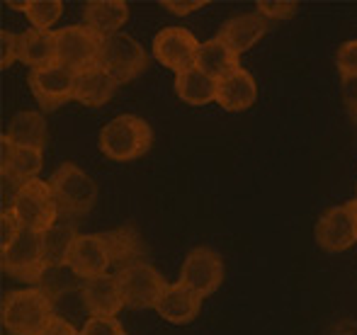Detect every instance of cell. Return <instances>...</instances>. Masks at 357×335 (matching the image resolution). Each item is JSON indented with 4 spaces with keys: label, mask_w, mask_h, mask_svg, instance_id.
<instances>
[{
    "label": "cell",
    "mask_w": 357,
    "mask_h": 335,
    "mask_svg": "<svg viewBox=\"0 0 357 335\" xmlns=\"http://www.w3.org/2000/svg\"><path fill=\"white\" fill-rule=\"evenodd\" d=\"M153 146V129L137 114H119L100 132V151L114 163H129L146 156Z\"/></svg>",
    "instance_id": "1"
},
{
    "label": "cell",
    "mask_w": 357,
    "mask_h": 335,
    "mask_svg": "<svg viewBox=\"0 0 357 335\" xmlns=\"http://www.w3.org/2000/svg\"><path fill=\"white\" fill-rule=\"evenodd\" d=\"M0 316L10 335H37L54 316V302L39 287L15 289L5 294Z\"/></svg>",
    "instance_id": "2"
},
{
    "label": "cell",
    "mask_w": 357,
    "mask_h": 335,
    "mask_svg": "<svg viewBox=\"0 0 357 335\" xmlns=\"http://www.w3.org/2000/svg\"><path fill=\"white\" fill-rule=\"evenodd\" d=\"M49 187L56 199L59 217L63 219L83 217L98 202V185L75 163H61L54 170L49 178Z\"/></svg>",
    "instance_id": "3"
},
{
    "label": "cell",
    "mask_w": 357,
    "mask_h": 335,
    "mask_svg": "<svg viewBox=\"0 0 357 335\" xmlns=\"http://www.w3.org/2000/svg\"><path fill=\"white\" fill-rule=\"evenodd\" d=\"M10 209L17 217L20 226L32 233H47L59 221V207L52 187L39 178L20 185Z\"/></svg>",
    "instance_id": "4"
},
{
    "label": "cell",
    "mask_w": 357,
    "mask_h": 335,
    "mask_svg": "<svg viewBox=\"0 0 357 335\" xmlns=\"http://www.w3.org/2000/svg\"><path fill=\"white\" fill-rule=\"evenodd\" d=\"M98 66H102L109 76L114 78L119 85L134 81L146 71L149 66V56H146V49L129 34H112V37L102 39V47H100Z\"/></svg>",
    "instance_id": "5"
},
{
    "label": "cell",
    "mask_w": 357,
    "mask_h": 335,
    "mask_svg": "<svg viewBox=\"0 0 357 335\" xmlns=\"http://www.w3.org/2000/svg\"><path fill=\"white\" fill-rule=\"evenodd\" d=\"M0 265H3L5 274L20 279V282L39 287V279H42L44 270H47L42 233H32L22 228L17 241L10 243L5 251H0Z\"/></svg>",
    "instance_id": "6"
},
{
    "label": "cell",
    "mask_w": 357,
    "mask_h": 335,
    "mask_svg": "<svg viewBox=\"0 0 357 335\" xmlns=\"http://www.w3.org/2000/svg\"><path fill=\"white\" fill-rule=\"evenodd\" d=\"M102 47V37L85 24H71V27L56 29V63L73 73L95 66Z\"/></svg>",
    "instance_id": "7"
},
{
    "label": "cell",
    "mask_w": 357,
    "mask_h": 335,
    "mask_svg": "<svg viewBox=\"0 0 357 335\" xmlns=\"http://www.w3.org/2000/svg\"><path fill=\"white\" fill-rule=\"evenodd\" d=\"M180 282L197 292L199 297H212L224 282V258L214 248H192L180 267Z\"/></svg>",
    "instance_id": "8"
},
{
    "label": "cell",
    "mask_w": 357,
    "mask_h": 335,
    "mask_svg": "<svg viewBox=\"0 0 357 335\" xmlns=\"http://www.w3.org/2000/svg\"><path fill=\"white\" fill-rule=\"evenodd\" d=\"M117 274L122 299L127 309H155V302L163 294L165 279L151 263L134 265Z\"/></svg>",
    "instance_id": "9"
},
{
    "label": "cell",
    "mask_w": 357,
    "mask_h": 335,
    "mask_svg": "<svg viewBox=\"0 0 357 335\" xmlns=\"http://www.w3.org/2000/svg\"><path fill=\"white\" fill-rule=\"evenodd\" d=\"M197 37L185 27H165L153 37V56L165 68L175 71V76L195 68V59L199 52Z\"/></svg>",
    "instance_id": "10"
},
{
    "label": "cell",
    "mask_w": 357,
    "mask_h": 335,
    "mask_svg": "<svg viewBox=\"0 0 357 335\" xmlns=\"http://www.w3.org/2000/svg\"><path fill=\"white\" fill-rule=\"evenodd\" d=\"M29 90H32L39 107L44 112H52V109H59L61 104H66L68 100H73L75 73L59 66V63L34 68V71H29Z\"/></svg>",
    "instance_id": "11"
},
{
    "label": "cell",
    "mask_w": 357,
    "mask_h": 335,
    "mask_svg": "<svg viewBox=\"0 0 357 335\" xmlns=\"http://www.w3.org/2000/svg\"><path fill=\"white\" fill-rule=\"evenodd\" d=\"M357 241L355 221H353V202L331 207L316 221V243L326 253H340L348 251Z\"/></svg>",
    "instance_id": "12"
},
{
    "label": "cell",
    "mask_w": 357,
    "mask_h": 335,
    "mask_svg": "<svg viewBox=\"0 0 357 335\" xmlns=\"http://www.w3.org/2000/svg\"><path fill=\"white\" fill-rule=\"evenodd\" d=\"M66 265L83 282L100 277V274H107V267H112V258H109L102 233H80L75 238L71 253H68Z\"/></svg>",
    "instance_id": "13"
},
{
    "label": "cell",
    "mask_w": 357,
    "mask_h": 335,
    "mask_svg": "<svg viewBox=\"0 0 357 335\" xmlns=\"http://www.w3.org/2000/svg\"><path fill=\"white\" fill-rule=\"evenodd\" d=\"M80 297H83V309L95 318H114L124 309L117 274H100V277L85 279Z\"/></svg>",
    "instance_id": "14"
},
{
    "label": "cell",
    "mask_w": 357,
    "mask_h": 335,
    "mask_svg": "<svg viewBox=\"0 0 357 335\" xmlns=\"http://www.w3.org/2000/svg\"><path fill=\"white\" fill-rule=\"evenodd\" d=\"M199 309H202V297L190 287H185L183 282L165 284L163 294L155 302L158 316L165 318L168 323H175V326L192 323L199 316Z\"/></svg>",
    "instance_id": "15"
},
{
    "label": "cell",
    "mask_w": 357,
    "mask_h": 335,
    "mask_svg": "<svg viewBox=\"0 0 357 335\" xmlns=\"http://www.w3.org/2000/svg\"><path fill=\"white\" fill-rule=\"evenodd\" d=\"M268 32V20L260 13H243V15H234L221 24L219 34L216 37L236 54H245L248 49H253L255 44L263 39V34Z\"/></svg>",
    "instance_id": "16"
},
{
    "label": "cell",
    "mask_w": 357,
    "mask_h": 335,
    "mask_svg": "<svg viewBox=\"0 0 357 335\" xmlns=\"http://www.w3.org/2000/svg\"><path fill=\"white\" fill-rule=\"evenodd\" d=\"M255 100H258V85L253 73L245 71L243 66L216 83V104H221L226 112H243L255 104Z\"/></svg>",
    "instance_id": "17"
},
{
    "label": "cell",
    "mask_w": 357,
    "mask_h": 335,
    "mask_svg": "<svg viewBox=\"0 0 357 335\" xmlns=\"http://www.w3.org/2000/svg\"><path fill=\"white\" fill-rule=\"evenodd\" d=\"M105 243H107V251L109 258H112V265L117 267V272L127 267H134V265H142L149 263L146 255H149V248L142 241L139 231L134 226H122V228H114V231L102 233Z\"/></svg>",
    "instance_id": "18"
},
{
    "label": "cell",
    "mask_w": 357,
    "mask_h": 335,
    "mask_svg": "<svg viewBox=\"0 0 357 335\" xmlns=\"http://www.w3.org/2000/svg\"><path fill=\"white\" fill-rule=\"evenodd\" d=\"M117 81L105 71L102 66H90L85 71L75 73V90L73 100H78L85 107H100V104H107L112 100L114 90H117Z\"/></svg>",
    "instance_id": "19"
},
{
    "label": "cell",
    "mask_w": 357,
    "mask_h": 335,
    "mask_svg": "<svg viewBox=\"0 0 357 335\" xmlns=\"http://www.w3.org/2000/svg\"><path fill=\"white\" fill-rule=\"evenodd\" d=\"M85 27L93 29L98 37H112L129 20V5L124 0H90L83 8Z\"/></svg>",
    "instance_id": "20"
},
{
    "label": "cell",
    "mask_w": 357,
    "mask_h": 335,
    "mask_svg": "<svg viewBox=\"0 0 357 335\" xmlns=\"http://www.w3.org/2000/svg\"><path fill=\"white\" fill-rule=\"evenodd\" d=\"M17 49L20 61L29 66V71L52 66V63H56V29H52V32L34 27L24 29L22 34H17Z\"/></svg>",
    "instance_id": "21"
},
{
    "label": "cell",
    "mask_w": 357,
    "mask_h": 335,
    "mask_svg": "<svg viewBox=\"0 0 357 335\" xmlns=\"http://www.w3.org/2000/svg\"><path fill=\"white\" fill-rule=\"evenodd\" d=\"M195 66L219 83V81H224L226 76H231V73L238 71L241 63H238V56H236V54L231 52V49L226 47L219 37H214V39H209V42L199 44Z\"/></svg>",
    "instance_id": "22"
},
{
    "label": "cell",
    "mask_w": 357,
    "mask_h": 335,
    "mask_svg": "<svg viewBox=\"0 0 357 335\" xmlns=\"http://www.w3.org/2000/svg\"><path fill=\"white\" fill-rule=\"evenodd\" d=\"M5 137L17 148H37V151H44V146H47V122H44V117L39 112L22 109V112H17L10 119L8 129H5Z\"/></svg>",
    "instance_id": "23"
},
{
    "label": "cell",
    "mask_w": 357,
    "mask_h": 335,
    "mask_svg": "<svg viewBox=\"0 0 357 335\" xmlns=\"http://www.w3.org/2000/svg\"><path fill=\"white\" fill-rule=\"evenodd\" d=\"M175 93L185 104L202 107V104L216 102V81L195 66L175 76Z\"/></svg>",
    "instance_id": "24"
},
{
    "label": "cell",
    "mask_w": 357,
    "mask_h": 335,
    "mask_svg": "<svg viewBox=\"0 0 357 335\" xmlns=\"http://www.w3.org/2000/svg\"><path fill=\"white\" fill-rule=\"evenodd\" d=\"M80 233L75 231V226L71 221H56L47 233H42V246H44V263L47 267H61L66 265L68 253H71L75 238Z\"/></svg>",
    "instance_id": "25"
},
{
    "label": "cell",
    "mask_w": 357,
    "mask_h": 335,
    "mask_svg": "<svg viewBox=\"0 0 357 335\" xmlns=\"http://www.w3.org/2000/svg\"><path fill=\"white\" fill-rule=\"evenodd\" d=\"M0 170H3V178H10L20 185L29 182V180H37L39 170H42V151L15 146L8 166H3Z\"/></svg>",
    "instance_id": "26"
},
{
    "label": "cell",
    "mask_w": 357,
    "mask_h": 335,
    "mask_svg": "<svg viewBox=\"0 0 357 335\" xmlns=\"http://www.w3.org/2000/svg\"><path fill=\"white\" fill-rule=\"evenodd\" d=\"M63 13L61 0H29L27 17L32 22L34 29H44V32H52V27L56 24V20Z\"/></svg>",
    "instance_id": "27"
},
{
    "label": "cell",
    "mask_w": 357,
    "mask_h": 335,
    "mask_svg": "<svg viewBox=\"0 0 357 335\" xmlns=\"http://www.w3.org/2000/svg\"><path fill=\"white\" fill-rule=\"evenodd\" d=\"M299 3L294 0H260L258 3V13L265 20H289L296 15Z\"/></svg>",
    "instance_id": "28"
},
{
    "label": "cell",
    "mask_w": 357,
    "mask_h": 335,
    "mask_svg": "<svg viewBox=\"0 0 357 335\" xmlns=\"http://www.w3.org/2000/svg\"><path fill=\"white\" fill-rule=\"evenodd\" d=\"M335 63H338L340 78L357 76V39H350V42H345L343 47L338 49Z\"/></svg>",
    "instance_id": "29"
},
{
    "label": "cell",
    "mask_w": 357,
    "mask_h": 335,
    "mask_svg": "<svg viewBox=\"0 0 357 335\" xmlns=\"http://www.w3.org/2000/svg\"><path fill=\"white\" fill-rule=\"evenodd\" d=\"M80 335H127L117 318H95L90 316L80 328Z\"/></svg>",
    "instance_id": "30"
},
{
    "label": "cell",
    "mask_w": 357,
    "mask_h": 335,
    "mask_svg": "<svg viewBox=\"0 0 357 335\" xmlns=\"http://www.w3.org/2000/svg\"><path fill=\"white\" fill-rule=\"evenodd\" d=\"M20 233H22V226H20L13 209H3L0 212V251H5L10 243L17 241Z\"/></svg>",
    "instance_id": "31"
},
{
    "label": "cell",
    "mask_w": 357,
    "mask_h": 335,
    "mask_svg": "<svg viewBox=\"0 0 357 335\" xmlns=\"http://www.w3.org/2000/svg\"><path fill=\"white\" fill-rule=\"evenodd\" d=\"M15 61H20V49H17V34L0 29V68H10Z\"/></svg>",
    "instance_id": "32"
},
{
    "label": "cell",
    "mask_w": 357,
    "mask_h": 335,
    "mask_svg": "<svg viewBox=\"0 0 357 335\" xmlns=\"http://www.w3.org/2000/svg\"><path fill=\"white\" fill-rule=\"evenodd\" d=\"M37 335H80V331L71 321H66V318H61L59 313H54V316L47 321V326H44Z\"/></svg>",
    "instance_id": "33"
},
{
    "label": "cell",
    "mask_w": 357,
    "mask_h": 335,
    "mask_svg": "<svg viewBox=\"0 0 357 335\" xmlns=\"http://www.w3.org/2000/svg\"><path fill=\"white\" fill-rule=\"evenodd\" d=\"M160 5H163L170 15L183 17V15H190V13H195V10L204 8L207 3H204V0H163Z\"/></svg>",
    "instance_id": "34"
},
{
    "label": "cell",
    "mask_w": 357,
    "mask_h": 335,
    "mask_svg": "<svg viewBox=\"0 0 357 335\" xmlns=\"http://www.w3.org/2000/svg\"><path fill=\"white\" fill-rule=\"evenodd\" d=\"M340 95H343V102L348 104L350 114L357 112V76L343 78V85H340Z\"/></svg>",
    "instance_id": "35"
},
{
    "label": "cell",
    "mask_w": 357,
    "mask_h": 335,
    "mask_svg": "<svg viewBox=\"0 0 357 335\" xmlns=\"http://www.w3.org/2000/svg\"><path fill=\"white\" fill-rule=\"evenodd\" d=\"M8 5L10 10H24V13H27V8H29V0H24V3H15V0H8Z\"/></svg>",
    "instance_id": "36"
},
{
    "label": "cell",
    "mask_w": 357,
    "mask_h": 335,
    "mask_svg": "<svg viewBox=\"0 0 357 335\" xmlns=\"http://www.w3.org/2000/svg\"><path fill=\"white\" fill-rule=\"evenodd\" d=\"M353 221H355V233H357V199L353 202Z\"/></svg>",
    "instance_id": "37"
},
{
    "label": "cell",
    "mask_w": 357,
    "mask_h": 335,
    "mask_svg": "<svg viewBox=\"0 0 357 335\" xmlns=\"http://www.w3.org/2000/svg\"><path fill=\"white\" fill-rule=\"evenodd\" d=\"M353 119H355V124H357V112H353Z\"/></svg>",
    "instance_id": "38"
}]
</instances>
